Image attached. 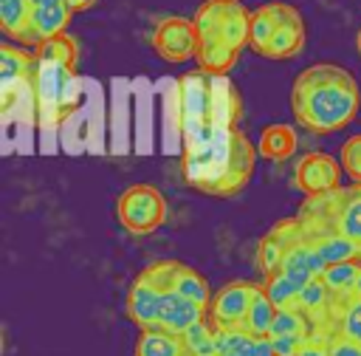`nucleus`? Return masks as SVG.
Segmentation results:
<instances>
[{
	"label": "nucleus",
	"mask_w": 361,
	"mask_h": 356,
	"mask_svg": "<svg viewBox=\"0 0 361 356\" xmlns=\"http://www.w3.org/2000/svg\"><path fill=\"white\" fill-rule=\"evenodd\" d=\"M209 283L200 271L180 260H155L133 280L127 291V316L138 331L186 333L209 316Z\"/></svg>",
	"instance_id": "obj_1"
},
{
	"label": "nucleus",
	"mask_w": 361,
	"mask_h": 356,
	"mask_svg": "<svg viewBox=\"0 0 361 356\" xmlns=\"http://www.w3.org/2000/svg\"><path fill=\"white\" fill-rule=\"evenodd\" d=\"M257 144L234 127H214L206 136L183 144V175L192 189L212 198H231L243 192L257 167Z\"/></svg>",
	"instance_id": "obj_2"
},
{
	"label": "nucleus",
	"mask_w": 361,
	"mask_h": 356,
	"mask_svg": "<svg viewBox=\"0 0 361 356\" xmlns=\"http://www.w3.org/2000/svg\"><path fill=\"white\" fill-rule=\"evenodd\" d=\"M361 107L355 76L336 62H316L290 85V113L299 127L316 136L344 130Z\"/></svg>",
	"instance_id": "obj_3"
},
{
	"label": "nucleus",
	"mask_w": 361,
	"mask_h": 356,
	"mask_svg": "<svg viewBox=\"0 0 361 356\" xmlns=\"http://www.w3.org/2000/svg\"><path fill=\"white\" fill-rule=\"evenodd\" d=\"M180 138L195 141L214 127H234L243 119V99L228 73L195 68L178 82Z\"/></svg>",
	"instance_id": "obj_4"
},
{
	"label": "nucleus",
	"mask_w": 361,
	"mask_h": 356,
	"mask_svg": "<svg viewBox=\"0 0 361 356\" xmlns=\"http://www.w3.org/2000/svg\"><path fill=\"white\" fill-rule=\"evenodd\" d=\"M248 17L251 11L243 0H203L192 17L197 31V68L228 73L248 45Z\"/></svg>",
	"instance_id": "obj_5"
},
{
	"label": "nucleus",
	"mask_w": 361,
	"mask_h": 356,
	"mask_svg": "<svg viewBox=\"0 0 361 356\" xmlns=\"http://www.w3.org/2000/svg\"><path fill=\"white\" fill-rule=\"evenodd\" d=\"M307 40L305 17L293 3L265 0L251 8L248 17V48L262 59L299 57Z\"/></svg>",
	"instance_id": "obj_6"
},
{
	"label": "nucleus",
	"mask_w": 361,
	"mask_h": 356,
	"mask_svg": "<svg viewBox=\"0 0 361 356\" xmlns=\"http://www.w3.org/2000/svg\"><path fill=\"white\" fill-rule=\"evenodd\" d=\"M296 220L310 235H341L361 249V184L353 181L324 195H307Z\"/></svg>",
	"instance_id": "obj_7"
},
{
	"label": "nucleus",
	"mask_w": 361,
	"mask_h": 356,
	"mask_svg": "<svg viewBox=\"0 0 361 356\" xmlns=\"http://www.w3.org/2000/svg\"><path fill=\"white\" fill-rule=\"evenodd\" d=\"M76 99H79L76 68L37 57V71H34V105H37L39 121L48 124V127L59 124V121L76 107Z\"/></svg>",
	"instance_id": "obj_8"
},
{
	"label": "nucleus",
	"mask_w": 361,
	"mask_h": 356,
	"mask_svg": "<svg viewBox=\"0 0 361 356\" xmlns=\"http://www.w3.org/2000/svg\"><path fill=\"white\" fill-rule=\"evenodd\" d=\"M116 218L130 235H152L166 223V198L152 184H133L118 195Z\"/></svg>",
	"instance_id": "obj_9"
},
{
	"label": "nucleus",
	"mask_w": 361,
	"mask_h": 356,
	"mask_svg": "<svg viewBox=\"0 0 361 356\" xmlns=\"http://www.w3.org/2000/svg\"><path fill=\"white\" fill-rule=\"evenodd\" d=\"M0 85H3V110L11 107V102L28 96L34 99V71H37V54L34 48H25L20 42L6 40L0 45Z\"/></svg>",
	"instance_id": "obj_10"
},
{
	"label": "nucleus",
	"mask_w": 361,
	"mask_h": 356,
	"mask_svg": "<svg viewBox=\"0 0 361 356\" xmlns=\"http://www.w3.org/2000/svg\"><path fill=\"white\" fill-rule=\"evenodd\" d=\"M319 333H324V331L305 311H299L293 305H285V308H276L274 325L268 331V342H271L276 356H302V350Z\"/></svg>",
	"instance_id": "obj_11"
},
{
	"label": "nucleus",
	"mask_w": 361,
	"mask_h": 356,
	"mask_svg": "<svg viewBox=\"0 0 361 356\" xmlns=\"http://www.w3.org/2000/svg\"><path fill=\"white\" fill-rule=\"evenodd\" d=\"M152 48L164 62H172V65L195 59V54H197L195 23L189 17H178V14L158 20V25L152 28Z\"/></svg>",
	"instance_id": "obj_12"
},
{
	"label": "nucleus",
	"mask_w": 361,
	"mask_h": 356,
	"mask_svg": "<svg viewBox=\"0 0 361 356\" xmlns=\"http://www.w3.org/2000/svg\"><path fill=\"white\" fill-rule=\"evenodd\" d=\"M254 291H257V283L251 280H234L220 291H214L209 305V322L220 331H243Z\"/></svg>",
	"instance_id": "obj_13"
},
{
	"label": "nucleus",
	"mask_w": 361,
	"mask_h": 356,
	"mask_svg": "<svg viewBox=\"0 0 361 356\" xmlns=\"http://www.w3.org/2000/svg\"><path fill=\"white\" fill-rule=\"evenodd\" d=\"M341 161L327 153H305L293 167V186L307 195H324L341 186Z\"/></svg>",
	"instance_id": "obj_14"
},
{
	"label": "nucleus",
	"mask_w": 361,
	"mask_h": 356,
	"mask_svg": "<svg viewBox=\"0 0 361 356\" xmlns=\"http://www.w3.org/2000/svg\"><path fill=\"white\" fill-rule=\"evenodd\" d=\"M73 6L68 0H39L31 3V48L39 45L42 40L68 31L73 20Z\"/></svg>",
	"instance_id": "obj_15"
},
{
	"label": "nucleus",
	"mask_w": 361,
	"mask_h": 356,
	"mask_svg": "<svg viewBox=\"0 0 361 356\" xmlns=\"http://www.w3.org/2000/svg\"><path fill=\"white\" fill-rule=\"evenodd\" d=\"M0 28L6 40L31 48V0H0Z\"/></svg>",
	"instance_id": "obj_16"
},
{
	"label": "nucleus",
	"mask_w": 361,
	"mask_h": 356,
	"mask_svg": "<svg viewBox=\"0 0 361 356\" xmlns=\"http://www.w3.org/2000/svg\"><path fill=\"white\" fill-rule=\"evenodd\" d=\"M217 356H276V353H274L271 342L262 336L217 328Z\"/></svg>",
	"instance_id": "obj_17"
},
{
	"label": "nucleus",
	"mask_w": 361,
	"mask_h": 356,
	"mask_svg": "<svg viewBox=\"0 0 361 356\" xmlns=\"http://www.w3.org/2000/svg\"><path fill=\"white\" fill-rule=\"evenodd\" d=\"M257 150L262 158L268 161H285L293 155L296 150V130L290 124H268L262 127L259 133V141H257Z\"/></svg>",
	"instance_id": "obj_18"
},
{
	"label": "nucleus",
	"mask_w": 361,
	"mask_h": 356,
	"mask_svg": "<svg viewBox=\"0 0 361 356\" xmlns=\"http://www.w3.org/2000/svg\"><path fill=\"white\" fill-rule=\"evenodd\" d=\"M302 356H361V342L341 331H324L302 350Z\"/></svg>",
	"instance_id": "obj_19"
},
{
	"label": "nucleus",
	"mask_w": 361,
	"mask_h": 356,
	"mask_svg": "<svg viewBox=\"0 0 361 356\" xmlns=\"http://www.w3.org/2000/svg\"><path fill=\"white\" fill-rule=\"evenodd\" d=\"M135 356H183V342L178 333L141 331L135 342Z\"/></svg>",
	"instance_id": "obj_20"
},
{
	"label": "nucleus",
	"mask_w": 361,
	"mask_h": 356,
	"mask_svg": "<svg viewBox=\"0 0 361 356\" xmlns=\"http://www.w3.org/2000/svg\"><path fill=\"white\" fill-rule=\"evenodd\" d=\"M34 54L39 59H54V62H62V65H71V68H76V62H79V45L68 31L42 40L39 45H34Z\"/></svg>",
	"instance_id": "obj_21"
},
{
	"label": "nucleus",
	"mask_w": 361,
	"mask_h": 356,
	"mask_svg": "<svg viewBox=\"0 0 361 356\" xmlns=\"http://www.w3.org/2000/svg\"><path fill=\"white\" fill-rule=\"evenodd\" d=\"M341 167L355 184H361V133L350 136L341 144Z\"/></svg>",
	"instance_id": "obj_22"
},
{
	"label": "nucleus",
	"mask_w": 361,
	"mask_h": 356,
	"mask_svg": "<svg viewBox=\"0 0 361 356\" xmlns=\"http://www.w3.org/2000/svg\"><path fill=\"white\" fill-rule=\"evenodd\" d=\"M355 299H361V271H358L355 283L350 285V291H347L344 297H338V299L333 302V314H336V308H341V305H347V302H355Z\"/></svg>",
	"instance_id": "obj_23"
},
{
	"label": "nucleus",
	"mask_w": 361,
	"mask_h": 356,
	"mask_svg": "<svg viewBox=\"0 0 361 356\" xmlns=\"http://www.w3.org/2000/svg\"><path fill=\"white\" fill-rule=\"evenodd\" d=\"M99 0H71V6H73V11H87V8H93Z\"/></svg>",
	"instance_id": "obj_24"
},
{
	"label": "nucleus",
	"mask_w": 361,
	"mask_h": 356,
	"mask_svg": "<svg viewBox=\"0 0 361 356\" xmlns=\"http://www.w3.org/2000/svg\"><path fill=\"white\" fill-rule=\"evenodd\" d=\"M355 45H358V54H361V28H358V37H355Z\"/></svg>",
	"instance_id": "obj_25"
}]
</instances>
